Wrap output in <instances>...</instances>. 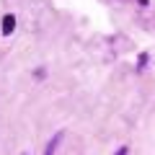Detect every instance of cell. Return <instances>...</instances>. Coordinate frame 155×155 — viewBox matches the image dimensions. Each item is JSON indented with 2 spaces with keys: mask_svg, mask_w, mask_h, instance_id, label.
<instances>
[{
  "mask_svg": "<svg viewBox=\"0 0 155 155\" xmlns=\"http://www.w3.org/2000/svg\"><path fill=\"white\" fill-rule=\"evenodd\" d=\"M13 26H16V18H13V16H5V18H3V34H11Z\"/></svg>",
  "mask_w": 155,
  "mask_h": 155,
  "instance_id": "6da1fadb",
  "label": "cell"
},
{
  "mask_svg": "<svg viewBox=\"0 0 155 155\" xmlns=\"http://www.w3.org/2000/svg\"><path fill=\"white\" fill-rule=\"evenodd\" d=\"M116 155H127V147H122V150H119V153H116Z\"/></svg>",
  "mask_w": 155,
  "mask_h": 155,
  "instance_id": "7a4b0ae2",
  "label": "cell"
}]
</instances>
